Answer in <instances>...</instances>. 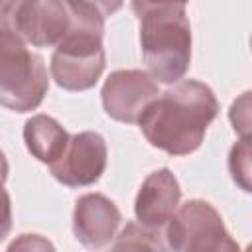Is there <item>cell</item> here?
Returning <instances> with one entry per match:
<instances>
[{"instance_id": "obj_1", "label": "cell", "mask_w": 252, "mask_h": 252, "mask_svg": "<svg viewBox=\"0 0 252 252\" xmlns=\"http://www.w3.org/2000/svg\"><path fill=\"white\" fill-rule=\"evenodd\" d=\"M217 112L213 91L205 83L185 79L158 94L144 108L138 124L154 148L169 156H187L201 146Z\"/></svg>"}, {"instance_id": "obj_2", "label": "cell", "mask_w": 252, "mask_h": 252, "mask_svg": "<svg viewBox=\"0 0 252 252\" xmlns=\"http://www.w3.org/2000/svg\"><path fill=\"white\" fill-rule=\"evenodd\" d=\"M67 6L71 26L51 55V77L65 91H87L104 71V18L83 6Z\"/></svg>"}, {"instance_id": "obj_3", "label": "cell", "mask_w": 252, "mask_h": 252, "mask_svg": "<svg viewBox=\"0 0 252 252\" xmlns=\"http://www.w3.org/2000/svg\"><path fill=\"white\" fill-rule=\"evenodd\" d=\"M142 57L159 83H177L191 63V26L183 6H161L140 16Z\"/></svg>"}, {"instance_id": "obj_4", "label": "cell", "mask_w": 252, "mask_h": 252, "mask_svg": "<svg viewBox=\"0 0 252 252\" xmlns=\"http://www.w3.org/2000/svg\"><path fill=\"white\" fill-rule=\"evenodd\" d=\"M49 87L43 57L32 53L12 30H0V104L14 112L35 110Z\"/></svg>"}, {"instance_id": "obj_5", "label": "cell", "mask_w": 252, "mask_h": 252, "mask_svg": "<svg viewBox=\"0 0 252 252\" xmlns=\"http://www.w3.org/2000/svg\"><path fill=\"white\" fill-rule=\"evenodd\" d=\"M165 246L171 250L187 252V250H236L238 244L230 238L224 228L222 217L219 211L201 199H191L167 220L165 228Z\"/></svg>"}, {"instance_id": "obj_6", "label": "cell", "mask_w": 252, "mask_h": 252, "mask_svg": "<svg viewBox=\"0 0 252 252\" xmlns=\"http://www.w3.org/2000/svg\"><path fill=\"white\" fill-rule=\"evenodd\" d=\"M106 167V142L98 132L69 136L63 154L49 163L51 175L67 187H85L100 179Z\"/></svg>"}, {"instance_id": "obj_7", "label": "cell", "mask_w": 252, "mask_h": 252, "mask_svg": "<svg viewBox=\"0 0 252 252\" xmlns=\"http://www.w3.org/2000/svg\"><path fill=\"white\" fill-rule=\"evenodd\" d=\"M102 106L118 122H138L144 108L159 94L158 81L140 69H120L108 75L102 87Z\"/></svg>"}, {"instance_id": "obj_8", "label": "cell", "mask_w": 252, "mask_h": 252, "mask_svg": "<svg viewBox=\"0 0 252 252\" xmlns=\"http://www.w3.org/2000/svg\"><path fill=\"white\" fill-rule=\"evenodd\" d=\"M71 26L67 0H22L12 32L33 47L57 45Z\"/></svg>"}, {"instance_id": "obj_9", "label": "cell", "mask_w": 252, "mask_h": 252, "mask_svg": "<svg viewBox=\"0 0 252 252\" xmlns=\"http://www.w3.org/2000/svg\"><path fill=\"white\" fill-rule=\"evenodd\" d=\"M122 217L116 205L100 193H87L77 199L73 213V230L87 248H104L116 234Z\"/></svg>"}, {"instance_id": "obj_10", "label": "cell", "mask_w": 252, "mask_h": 252, "mask_svg": "<svg viewBox=\"0 0 252 252\" xmlns=\"http://www.w3.org/2000/svg\"><path fill=\"white\" fill-rule=\"evenodd\" d=\"M179 197H181L179 183L167 167L150 173L144 179L134 203V213L138 222L150 228H161L175 213L179 205Z\"/></svg>"}, {"instance_id": "obj_11", "label": "cell", "mask_w": 252, "mask_h": 252, "mask_svg": "<svg viewBox=\"0 0 252 252\" xmlns=\"http://www.w3.org/2000/svg\"><path fill=\"white\" fill-rule=\"evenodd\" d=\"M24 142L33 158L43 163H53L63 154L69 134L55 118L47 114H35L24 126Z\"/></svg>"}, {"instance_id": "obj_12", "label": "cell", "mask_w": 252, "mask_h": 252, "mask_svg": "<svg viewBox=\"0 0 252 252\" xmlns=\"http://www.w3.org/2000/svg\"><path fill=\"white\" fill-rule=\"evenodd\" d=\"M159 228H150L144 226L140 222H128L126 228L120 232L118 240L114 242V248H152V250H159L165 248V244L158 238Z\"/></svg>"}, {"instance_id": "obj_13", "label": "cell", "mask_w": 252, "mask_h": 252, "mask_svg": "<svg viewBox=\"0 0 252 252\" xmlns=\"http://www.w3.org/2000/svg\"><path fill=\"white\" fill-rule=\"evenodd\" d=\"M228 167L232 179L244 191H250V136H242V140L230 150Z\"/></svg>"}, {"instance_id": "obj_14", "label": "cell", "mask_w": 252, "mask_h": 252, "mask_svg": "<svg viewBox=\"0 0 252 252\" xmlns=\"http://www.w3.org/2000/svg\"><path fill=\"white\" fill-rule=\"evenodd\" d=\"M250 93H244L238 100H234L230 108V120L234 124V130H238L242 136H248L250 132Z\"/></svg>"}, {"instance_id": "obj_15", "label": "cell", "mask_w": 252, "mask_h": 252, "mask_svg": "<svg viewBox=\"0 0 252 252\" xmlns=\"http://www.w3.org/2000/svg\"><path fill=\"white\" fill-rule=\"evenodd\" d=\"M12 226V203L10 195L4 189V181H0V240L10 232Z\"/></svg>"}, {"instance_id": "obj_16", "label": "cell", "mask_w": 252, "mask_h": 252, "mask_svg": "<svg viewBox=\"0 0 252 252\" xmlns=\"http://www.w3.org/2000/svg\"><path fill=\"white\" fill-rule=\"evenodd\" d=\"M22 0H0V30H12Z\"/></svg>"}, {"instance_id": "obj_17", "label": "cell", "mask_w": 252, "mask_h": 252, "mask_svg": "<svg viewBox=\"0 0 252 252\" xmlns=\"http://www.w3.org/2000/svg\"><path fill=\"white\" fill-rule=\"evenodd\" d=\"M130 2H132L134 14L140 18L142 14H146L148 10H154V8H161V6H185L187 0H130Z\"/></svg>"}, {"instance_id": "obj_18", "label": "cell", "mask_w": 252, "mask_h": 252, "mask_svg": "<svg viewBox=\"0 0 252 252\" xmlns=\"http://www.w3.org/2000/svg\"><path fill=\"white\" fill-rule=\"evenodd\" d=\"M20 248L30 250V248H53V246L47 240H43L41 236H37V234H22L20 240L10 244V250H20Z\"/></svg>"}, {"instance_id": "obj_19", "label": "cell", "mask_w": 252, "mask_h": 252, "mask_svg": "<svg viewBox=\"0 0 252 252\" xmlns=\"http://www.w3.org/2000/svg\"><path fill=\"white\" fill-rule=\"evenodd\" d=\"M8 177V161H6V156L0 152V181H6Z\"/></svg>"}]
</instances>
